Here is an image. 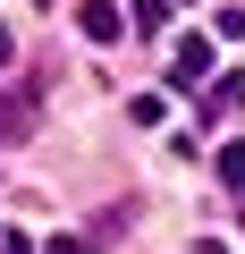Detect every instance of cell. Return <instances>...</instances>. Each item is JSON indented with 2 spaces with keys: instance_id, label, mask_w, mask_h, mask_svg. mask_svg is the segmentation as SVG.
<instances>
[{
  "instance_id": "obj_1",
  "label": "cell",
  "mask_w": 245,
  "mask_h": 254,
  "mask_svg": "<svg viewBox=\"0 0 245 254\" xmlns=\"http://www.w3.org/2000/svg\"><path fill=\"white\" fill-rule=\"evenodd\" d=\"M76 26H85V43H118V9L110 0H76Z\"/></svg>"
},
{
  "instance_id": "obj_4",
  "label": "cell",
  "mask_w": 245,
  "mask_h": 254,
  "mask_svg": "<svg viewBox=\"0 0 245 254\" xmlns=\"http://www.w3.org/2000/svg\"><path fill=\"white\" fill-rule=\"evenodd\" d=\"M9 51H17V34H9V26H0V68H9Z\"/></svg>"
},
{
  "instance_id": "obj_3",
  "label": "cell",
  "mask_w": 245,
  "mask_h": 254,
  "mask_svg": "<svg viewBox=\"0 0 245 254\" xmlns=\"http://www.w3.org/2000/svg\"><path fill=\"white\" fill-rule=\"evenodd\" d=\"M220 187H237V195H245V144H228V153H220Z\"/></svg>"
},
{
  "instance_id": "obj_2",
  "label": "cell",
  "mask_w": 245,
  "mask_h": 254,
  "mask_svg": "<svg viewBox=\"0 0 245 254\" xmlns=\"http://www.w3.org/2000/svg\"><path fill=\"white\" fill-rule=\"evenodd\" d=\"M169 76H178V85H203V76H211V43H178V51H169Z\"/></svg>"
}]
</instances>
